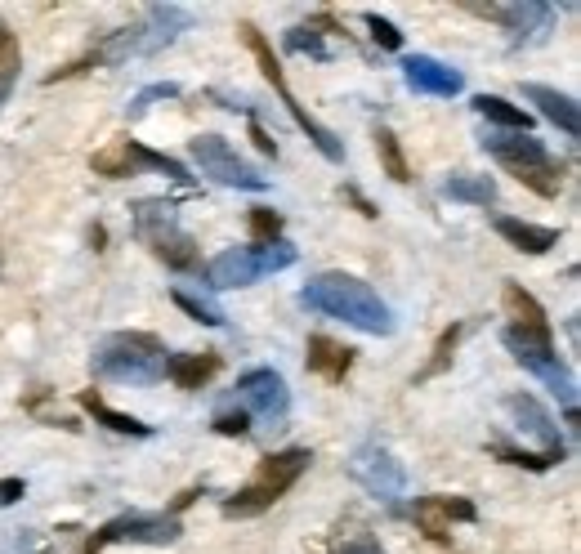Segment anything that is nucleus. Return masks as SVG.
Wrapping results in <instances>:
<instances>
[{
    "mask_svg": "<svg viewBox=\"0 0 581 554\" xmlns=\"http://www.w3.org/2000/svg\"><path fill=\"white\" fill-rule=\"evenodd\" d=\"M300 304L318 318H336L367 336H394V313L376 291L354 273H318L300 286Z\"/></svg>",
    "mask_w": 581,
    "mask_h": 554,
    "instance_id": "nucleus-1",
    "label": "nucleus"
},
{
    "mask_svg": "<svg viewBox=\"0 0 581 554\" xmlns=\"http://www.w3.org/2000/svg\"><path fill=\"white\" fill-rule=\"evenodd\" d=\"M166 345L152 331H112L90 353V371L112 385H157L166 376Z\"/></svg>",
    "mask_w": 581,
    "mask_h": 554,
    "instance_id": "nucleus-2",
    "label": "nucleus"
},
{
    "mask_svg": "<svg viewBox=\"0 0 581 554\" xmlns=\"http://www.w3.org/2000/svg\"><path fill=\"white\" fill-rule=\"evenodd\" d=\"M309 461H313L309 447H282V452H269L260 465H255L251 479L224 501V514L228 519H255V514L273 510V505L300 483V474L309 470Z\"/></svg>",
    "mask_w": 581,
    "mask_h": 554,
    "instance_id": "nucleus-3",
    "label": "nucleus"
},
{
    "mask_svg": "<svg viewBox=\"0 0 581 554\" xmlns=\"http://www.w3.org/2000/svg\"><path fill=\"white\" fill-rule=\"evenodd\" d=\"M483 152L497 157L501 166H506V175H514L523 188H532L537 197H559V188H564L568 166L532 135H506V130H501V135L483 139Z\"/></svg>",
    "mask_w": 581,
    "mask_h": 554,
    "instance_id": "nucleus-4",
    "label": "nucleus"
},
{
    "mask_svg": "<svg viewBox=\"0 0 581 554\" xmlns=\"http://www.w3.org/2000/svg\"><path fill=\"white\" fill-rule=\"evenodd\" d=\"M130 215H135V237L152 251V260H161L175 273H202V251H197V242L179 228L175 206L157 202V197H144V202L130 206Z\"/></svg>",
    "mask_w": 581,
    "mask_h": 554,
    "instance_id": "nucleus-5",
    "label": "nucleus"
},
{
    "mask_svg": "<svg viewBox=\"0 0 581 554\" xmlns=\"http://www.w3.org/2000/svg\"><path fill=\"white\" fill-rule=\"evenodd\" d=\"M237 36H242V41H246V50L255 54V63H260V72H264V81H269L273 90L282 94V103H287L291 121L304 130V135H309V143L322 152V157H327V161H336V166H340V161H345V143H340L336 135H331V130L322 126L318 117H309V108H304V103H295V94H291L287 76H282V63L273 59V50H269V41H264V32H260V27H255V23H242V27H237Z\"/></svg>",
    "mask_w": 581,
    "mask_h": 554,
    "instance_id": "nucleus-6",
    "label": "nucleus"
},
{
    "mask_svg": "<svg viewBox=\"0 0 581 554\" xmlns=\"http://www.w3.org/2000/svg\"><path fill=\"white\" fill-rule=\"evenodd\" d=\"M295 264V246L291 242H273V246H237V251L215 255L202 269L211 291H233V286H251L269 273H282Z\"/></svg>",
    "mask_w": 581,
    "mask_h": 554,
    "instance_id": "nucleus-7",
    "label": "nucleus"
},
{
    "mask_svg": "<svg viewBox=\"0 0 581 554\" xmlns=\"http://www.w3.org/2000/svg\"><path fill=\"white\" fill-rule=\"evenodd\" d=\"M224 407L242 412L246 420H251V425L260 420V425H269V429H287L291 389H287V380H282L278 371L255 367V371H246V376L233 385V394L224 398Z\"/></svg>",
    "mask_w": 581,
    "mask_h": 554,
    "instance_id": "nucleus-8",
    "label": "nucleus"
},
{
    "mask_svg": "<svg viewBox=\"0 0 581 554\" xmlns=\"http://www.w3.org/2000/svg\"><path fill=\"white\" fill-rule=\"evenodd\" d=\"M179 537H184V523L175 514H117L99 532H90L81 550L99 554L108 546H121V541H130V546H175Z\"/></svg>",
    "mask_w": 581,
    "mask_h": 554,
    "instance_id": "nucleus-9",
    "label": "nucleus"
},
{
    "mask_svg": "<svg viewBox=\"0 0 581 554\" xmlns=\"http://www.w3.org/2000/svg\"><path fill=\"white\" fill-rule=\"evenodd\" d=\"M193 166L219 188H246V193H264V188H269V179H264L246 157H237V148L224 135H197L193 139Z\"/></svg>",
    "mask_w": 581,
    "mask_h": 554,
    "instance_id": "nucleus-10",
    "label": "nucleus"
},
{
    "mask_svg": "<svg viewBox=\"0 0 581 554\" xmlns=\"http://www.w3.org/2000/svg\"><path fill=\"white\" fill-rule=\"evenodd\" d=\"M90 170H94V175H103V179H130V175H139V170H161L166 179H175V184H184V188L193 184V175H188L184 161L166 157V152H152V148H144V143H135V139H117L112 148L94 152Z\"/></svg>",
    "mask_w": 581,
    "mask_h": 554,
    "instance_id": "nucleus-11",
    "label": "nucleus"
},
{
    "mask_svg": "<svg viewBox=\"0 0 581 554\" xmlns=\"http://www.w3.org/2000/svg\"><path fill=\"white\" fill-rule=\"evenodd\" d=\"M501 340H506V349L514 353V362H519V367H528L532 376L541 380V385L555 389L559 403H564V412H577V380H573V371H568L564 362H559L555 345H537V340H523V336H514L510 327L501 331Z\"/></svg>",
    "mask_w": 581,
    "mask_h": 554,
    "instance_id": "nucleus-12",
    "label": "nucleus"
},
{
    "mask_svg": "<svg viewBox=\"0 0 581 554\" xmlns=\"http://www.w3.org/2000/svg\"><path fill=\"white\" fill-rule=\"evenodd\" d=\"M349 474H354V483L371 492L376 501H398V496L407 492V470L403 461H398L389 447L380 443H363L354 452V461H349Z\"/></svg>",
    "mask_w": 581,
    "mask_h": 554,
    "instance_id": "nucleus-13",
    "label": "nucleus"
},
{
    "mask_svg": "<svg viewBox=\"0 0 581 554\" xmlns=\"http://www.w3.org/2000/svg\"><path fill=\"white\" fill-rule=\"evenodd\" d=\"M474 18H488L501 32L510 36V45H532L550 32L555 23V5H541V0H514V5H470Z\"/></svg>",
    "mask_w": 581,
    "mask_h": 554,
    "instance_id": "nucleus-14",
    "label": "nucleus"
},
{
    "mask_svg": "<svg viewBox=\"0 0 581 554\" xmlns=\"http://www.w3.org/2000/svg\"><path fill=\"white\" fill-rule=\"evenodd\" d=\"M184 27H188V14L179 5H152V9H144V18H139V23L117 27V36H121V50H126V59H130V54H157V50H166V45L175 41Z\"/></svg>",
    "mask_w": 581,
    "mask_h": 554,
    "instance_id": "nucleus-15",
    "label": "nucleus"
},
{
    "mask_svg": "<svg viewBox=\"0 0 581 554\" xmlns=\"http://www.w3.org/2000/svg\"><path fill=\"white\" fill-rule=\"evenodd\" d=\"M506 416L514 420V429H523V434L537 438V443H541L537 452H541V456H550L555 465L568 461V447H564V438H559L555 416H550L532 394H510V398H506Z\"/></svg>",
    "mask_w": 581,
    "mask_h": 554,
    "instance_id": "nucleus-16",
    "label": "nucleus"
},
{
    "mask_svg": "<svg viewBox=\"0 0 581 554\" xmlns=\"http://www.w3.org/2000/svg\"><path fill=\"white\" fill-rule=\"evenodd\" d=\"M412 519L434 546H452V523H474L479 510H474L465 496H421Z\"/></svg>",
    "mask_w": 581,
    "mask_h": 554,
    "instance_id": "nucleus-17",
    "label": "nucleus"
},
{
    "mask_svg": "<svg viewBox=\"0 0 581 554\" xmlns=\"http://www.w3.org/2000/svg\"><path fill=\"white\" fill-rule=\"evenodd\" d=\"M501 309H506V327L523 340H537V345H555V327H550L546 309L537 304V295L523 291L519 282L501 286Z\"/></svg>",
    "mask_w": 581,
    "mask_h": 554,
    "instance_id": "nucleus-18",
    "label": "nucleus"
},
{
    "mask_svg": "<svg viewBox=\"0 0 581 554\" xmlns=\"http://www.w3.org/2000/svg\"><path fill=\"white\" fill-rule=\"evenodd\" d=\"M403 76H407V85H412L416 94H434V99H452V94H461V85H465L461 72L430 59V54H407Z\"/></svg>",
    "mask_w": 581,
    "mask_h": 554,
    "instance_id": "nucleus-19",
    "label": "nucleus"
},
{
    "mask_svg": "<svg viewBox=\"0 0 581 554\" xmlns=\"http://www.w3.org/2000/svg\"><path fill=\"white\" fill-rule=\"evenodd\" d=\"M304 367H309L313 376L340 385V380L354 371V349L331 340V336H309V345H304Z\"/></svg>",
    "mask_w": 581,
    "mask_h": 554,
    "instance_id": "nucleus-20",
    "label": "nucleus"
},
{
    "mask_svg": "<svg viewBox=\"0 0 581 554\" xmlns=\"http://www.w3.org/2000/svg\"><path fill=\"white\" fill-rule=\"evenodd\" d=\"M523 99L537 103V112L550 121V126H559L568 139L581 135V112H577V99L573 94H559L550 90V85H523Z\"/></svg>",
    "mask_w": 581,
    "mask_h": 554,
    "instance_id": "nucleus-21",
    "label": "nucleus"
},
{
    "mask_svg": "<svg viewBox=\"0 0 581 554\" xmlns=\"http://www.w3.org/2000/svg\"><path fill=\"white\" fill-rule=\"evenodd\" d=\"M492 228L523 255H546L559 246V228H541V224H528V219H514V215H497Z\"/></svg>",
    "mask_w": 581,
    "mask_h": 554,
    "instance_id": "nucleus-22",
    "label": "nucleus"
},
{
    "mask_svg": "<svg viewBox=\"0 0 581 554\" xmlns=\"http://www.w3.org/2000/svg\"><path fill=\"white\" fill-rule=\"evenodd\" d=\"M219 371V353H211V349H202V353H170L166 358V376L175 380L179 389H202L206 380H211Z\"/></svg>",
    "mask_w": 581,
    "mask_h": 554,
    "instance_id": "nucleus-23",
    "label": "nucleus"
},
{
    "mask_svg": "<svg viewBox=\"0 0 581 554\" xmlns=\"http://www.w3.org/2000/svg\"><path fill=\"white\" fill-rule=\"evenodd\" d=\"M76 403H81L94 420H103L112 434H130V438H148L152 434V425H144V420H135V416H126V412H117V407L103 403L99 389H81V394H76Z\"/></svg>",
    "mask_w": 581,
    "mask_h": 554,
    "instance_id": "nucleus-24",
    "label": "nucleus"
},
{
    "mask_svg": "<svg viewBox=\"0 0 581 554\" xmlns=\"http://www.w3.org/2000/svg\"><path fill=\"white\" fill-rule=\"evenodd\" d=\"M474 112L488 117L492 126H501L506 135H528V130H532V112L514 108V103H506L501 94H479V99H474Z\"/></svg>",
    "mask_w": 581,
    "mask_h": 554,
    "instance_id": "nucleus-25",
    "label": "nucleus"
},
{
    "mask_svg": "<svg viewBox=\"0 0 581 554\" xmlns=\"http://www.w3.org/2000/svg\"><path fill=\"white\" fill-rule=\"evenodd\" d=\"M443 197L465 202V206H492L497 202V184H492L488 175H452L443 184Z\"/></svg>",
    "mask_w": 581,
    "mask_h": 554,
    "instance_id": "nucleus-26",
    "label": "nucleus"
},
{
    "mask_svg": "<svg viewBox=\"0 0 581 554\" xmlns=\"http://www.w3.org/2000/svg\"><path fill=\"white\" fill-rule=\"evenodd\" d=\"M376 157L394 184H412V166H407V152H403V143H398L394 130H385V126L376 130Z\"/></svg>",
    "mask_w": 581,
    "mask_h": 554,
    "instance_id": "nucleus-27",
    "label": "nucleus"
},
{
    "mask_svg": "<svg viewBox=\"0 0 581 554\" xmlns=\"http://www.w3.org/2000/svg\"><path fill=\"white\" fill-rule=\"evenodd\" d=\"M18 72H23V50H18V36L0 23V108H5V99L14 94Z\"/></svg>",
    "mask_w": 581,
    "mask_h": 554,
    "instance_id": "nucleus-28",
    "label": "nucleus"
},
{
    "mask_svg": "<svg viewBox=\"0 0 581 554\" xmlns=\"http://www.w3.org/2000/svg\"><path fill=\"white\" fill-rule=\"evenodd\" d=\"M461 336H465L461 322H452V327H447L443 336H438V345H434V353H430V362H425V367L416 371V385H425V380L443 376V371L452 367V353H456V345H461Z\"/></svg>",
    "mask_w": 581,
    "mask_h": 554,
    "instance_id": "nucleus-29",
    "label": "nucleus"
},
{
    "mask_svg": "<svg viewBox=\"0 0 581 554\" xmlns=\"http://www.w3.org/2000/svg\"><path fill=\"white\" fill-rule=\"evenodd\" d=\"M0 554H54V541L36 528H14L0 537Z\"/></svg>",
    "mask_w": 581,
    "mask_h": 554,
    "instance_id": "nucleus-30",
    "label": "nucleus"
},
{
    "mask_svg": "<svg viewBox=\"0 0 581 554\" xmlns=\"http://www.w3.org/2000/svg\"><path fill=\"white\" fill-rule=\"evenodd\" d=\"M170 300H175L179 309H184L193 322H202V327H224V322H228V318L215 309L211 300H202V295H188L184 286H175V291H170Z\"/></svg>",
    "mask_w": 581,
    "mask_h": 554,
    "instance_id": "nucleus-31",
    "label": "nucleus"
},
{
    "mask_svg": "<svg viewBox=\"0 0 581 554\" xmlns=\"http://www.w3.org/2000/svg\"><path fill=\"white\" fill-rule=\"evenodd\" d=\"M251 237H255V246H273V242H282V215L273 206H255L251 210Z\"/></svg>",
    "mask_w": 581,
    "mask_h": 554,
    "instance_id": "nucleus-32",
    "label": "nucleus"
},
{
    "mask_svg": "<svg viewBox=\"0 0 581 554\" xmlns=\"http://www.w3.org/2000/svg\"><path fill=\"white\" fill-rule=\"evenodd\" d=\"M287 50H295V54H313V59H327V45H322V36H318V27H313V23L291 27V32H287Z\"/></svg>",
    "mask_w": 581,
    "mask_h": 554,
    "instance_id": "nucleus-33",
    "label": "nucleus"
},
{
    "mask_svg": "<svg viewBox=\"0 0 581 554\" xmlns=\"http://www.w3.org/2000/svg\"><path fill=\"white\" fill-rule=\"evenodd\" d=\"M157 99H179V85L175 81H161V85H148V90L135 94V103H130V117H144Z\"/></svg>",
    "mask_w": 581,
    "mask_h": 554,
    "instance_id": "nucleus-34",
    "label": "nucleus"
},
{
    "mask_svg": "<svg viewBox=\"0 0 581 554\" xmlns=\"http://www.w3.org/2000/svg\"><path fill=\"white\" fill-rule=\"evenodd\" d=\"M211 425H215V434H224V438H246V434H251V429H255L251 420H246L242 412H233V407H219Z\"/></svg>",
    "mask_w": 581,
    "mask_h": 554,
    "instance_id": "nucleus-35",
    "label": "nucleus"
},
{
    "mask_svg": "<svg viewBox=\"0 0 581 554\" xmlns=\"http://www.w3.org/2000/svg\"><path fill=\"white\" fill-rule=\"evenodd\" d=\"M367 27H371V36H376V45L380 50H403V32H398L389 18H380V14H367Z\"/></svg>",
    "mask_w": 581,
    "mask_h": 554,
    "instance_id": "nucleus-36",
    "label": "nucleus"
},
{
    "mask_svg": "<svg viewBox=\"0 0 581 554\" xmlns=\"http://www.w3.org/2000/svg\"><path fill=\"white\" fill-rule=\"evenodd\" d=\"M331 554H385V550H380V541L367 537V532H349V537L331 541Z\"/></svg>",
    "mask_w": 581,
    "mask_h": 554,
    "instance_id": "nucleus-37",
    "label": "nucleus"
},
{
    "mask_svg": "<svg viewBox=\"0 0 581 554\" xmlns=\"http://www.w3.org/2000/svg\"><path fill=\"white\" fill-rule=\"evenodd\" d=\"M18 496H27V483L23 479H0V505H14Z\"/></svg>",
    "mask_w": 581,
    "mask_h": 554,
    "instance_id": "nucleus-38",
    "label": "nucleus"
},
{
    "mask_svg": "<svg viewBox=\"0 0 581 554\" xmlns=\"http://www.w3.org/2000/svg\"><path fill=\"white\" fill-rule=\"evenodd\" d=\"M251 139H255V148H260V152H269V157H278V143H273L269 135H264V126H260V121H251Z\"/></svg>",
    "mask_w": 581,
    "mask_h": 554,
    "instance_id": "nucleus-39",
    "label": "nucleus"
},
{
    "mask_svg": "<svg viewBox=\"0 0 581 554\" xmlns=\"http://www.w3.org/2000/svg\"><path fill=\"white\" fill-rule=\"evenodd\" d=\"M197 496H202V487H188V492H179L175 501H170V510H166V514H175V519H179V510H188V505H193Z\"/></svg>",
    "mask_w": 581,
    "mask_h": 554,
    "instance_id": "nucleus-40",
    "label": "nucleus"
},
{
    "mask_svg": "<svg viewBox=\"0 0 581 554\" xmlns=\"http://www.w3.org/2000/svg\"><path fill=\"white\" fill-rule=\"evenodd\" d=\"M345 197H349V202H354L358 210H363V215H367V219H376V206H371V202H367V197H363V193H358V188H345Z\"/></svg>",
    "mask_w": 581,
    "mask_h": 554,
    "instance_id": "nucleus-41",
    "label": "nucleus"
}]
</instances>
